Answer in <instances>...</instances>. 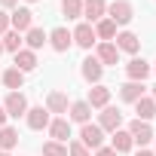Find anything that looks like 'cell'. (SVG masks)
<instances>
[{
  "label": "cell",
  "mask_w": 156,
  "mask_h": 156,
  "mask_svg": "<svg viewBox=\"0 0 156 156\" xmlns=\"http://www.w3.org/2000/svg\"><path fill=\"white\" fill-rule=\"evenodd\" d=\"M107 16H110V22H113V25H129V22H132V16H135V9H132L129 0H113V3L107 6Z\"/></svg>",
  "instance_id": "1"
},
{
  "label": "cell",
  "mask_w": 156,
  "mask_h": 156,
  "mask_svg": "<svg viewBox=\"0 0 156 156\" xmlns=\"http://www.w3.org/2000/svg\"><path fill=\"white\" fill-rule=\"evenodd\" d=\"M9 28L19 31V34H28V31L34 28V12H31L28 6H19V9L9 16Z\"/></svg>",
  "instance_id": "2"
},
{
  "label": "cell",
  "mask_w": 156,
  "mask_h": 156,
  "mask_svg": "<svg viewBox=\"0 0 156 156\" xmlns=\"http://www.w3.org/2000/svg\"><path fill=\"white\" fill-rule=\"evenodd\" d=\"M122 126V113L116 107H101V116H98V129L101 132H116Z\"/></svg>",
  "instance_id": "3"
},
{
  "label": "cell",
  "mask_w": 156,
  "mask_h": 156,
  "mask_svg": "<svg viewBox=\"0 0 156 156\" xmlns=\"http://www.w3.org/2000/svg\"><path fill=\"white\" fill-rule=\"evenodd\" d=\"M80 144H83V147H92V150H98V147H104V132H101L98 126L86 122V126H83V132H80Z\"/></svg>",
  "instance_id": "4"
},
{
  "label": "cell",
  "mask_w": 156,
  "mask_h": 156,
  "mask_svg": "<svg viewBox=\"0 0 156 156\" xmlns=\"http://www.w3.org/2000/svg\"><path fill=\"white\" fill-rule=\"evenodd\" d=\"M3 110H6V116H25V113H28V98H25L22 92H9Z\"/></svg>",
  "instance_id": "5"
},
{
  "label": "cell",
  "mask_w": 156,
  "mask_h": 156,
  "mask_svg": "<svg viewBox=\"0 0 156 156\" xmlns=\"http://www.w3.org/2000/svg\"><path fill=\"white\" fill-rule=\"evenodd\" d=\"M129 135H132V144H150L153 141V129H150V122H141V119H135L132 126H129Z\"/></svg>",
  "instance_id": "6"
},
{
  "label": "cell",
  "mask_w": 156,
  "mask_h": 156,
  "mask_svg": "<svg viewBox=\"0 0 156 156\" xmlns=\"http://www.w3.org/2000/svg\"><path fill=\"white\" fill-rule=\"evenodd\" d=\"M70 37H73V43H76V46H83V49H92V46H95V40H98V37H95V28H92L89 22H86V25H76V31H73Z\"/></svg>",
  "instance_id": "7"
},
{
  "label": "cell",
  "mask_w": 156,
  "mask_h": 156,
  "mask_svg": "<svg viewBox=\"0 0 156 156\" xmlns=\"http://www.w3.org/2000/svg\"><path fill=\"white\" fill-rule=\"evenodd\" d=\"M25 116H28V129H34V132H40V129H49V122H52L46 107H31Z\"/></svg>",
  "instance_id": "8"
},
{
  "label": "cell",
  "mask_w": 156,
  "mask_h": 156,
  "mask_svg": "<svg viewBox=\"0 0 156 156\" xmlns=\"http://www.w3.org/2000/svg\"><path fill=\"white\" fill-rule=\"evenodd\" d=\"M101 73H104V64H101L98 58H86V61H83V80H86V83H95V86H98V83H101Z\"/></svg>",
  "instance_id": "9"
},
{
  "label": "cell",
  "mask_w": 156,
  "mask_h": 156,
  "mask_svg": "<svg viewBox=\"0 0 156 156\" xmlns=\"http://www.w3.org/2000/svg\"><path fill=\"white\" fill-rule=\"evenodd\" d=\"M126 73H129L132 83H144V76L150 73V64H147L144 58H132V61L126 64Z\"/></svg>",
  "instance_id": "10"
},
{
  "label": "cell",
  "mask_w": 156,
  "mask_h": 156,
  "mask_svg": "<svg viewBox=\"0 0 156 156\" xmlns=\"http://www.w3.org/2000/svg\"><path fill=\"white\" fill-rule=\"evenodd\" d=\"M49 43H52V49H55V52H67V49H70V43H73V37H70V31H67V28H55V31L49 34Z\"/></svg>",
  "instance_id": "11"
},
{
  "label": "cell",
  "mask_w": 156,
  "mask_h": 156,
  "mask_svg": "<svg viewBox=\"0 0 156 156\" xmlns=\"http://www.w3.org/2000/svg\"><path fill=\"white\" fill-rule=\"evenodd\" d=\"M113 46H116L119 52H132V55H135V52L141 49V40H138L132 31H122V34H116V43H113Z\"/></svg>",
  "instance_id": "12"
},
{
  "label": "cell",
  "mask_w": 156,
  "mask_h": 156,
  "mask_svg": "<svg viewBox=\"0 0 156 156\" xmlns=\"http://www.w3.org/2000/svg\"><path fill=\"white\" fill-rule=\"evenodd\" d=\"M49 135H52V141H58V144H64V141L70 138V122H67L64 116H58V119H52V122H49Z\"/></svg>",
  "instance_id": "13"
},
{
  "label": "cell",
  "mask_w": 156,
  "mask_h": 156,
  "mask_svg": "<svg viewBox=\"0 0 156 156\" xmlns=\"http://www.w3.org/2000/svg\"><path fill=\"white\" fill-rule=\"evenodd\" d=\"M104 12H107L104 0H83V16L89 19V25H92V22H101Z\"/></svg>",
  "instance_id": "14"
},
{
  "label": "cell",
  "mask_w": 156,
  "mask_h": 156,
  "mask_svg": "<svg viewBox=\"0 0 156 156\" xmlns=\"http://www.w3.org/2000/svg\"><path fill=\"white\" fill-rule=\"evenodd\" d=\"M119 98L122 101H129V104H135L138 98H144V83H126V86H119Z\"/></svg>",
  "instance_id": "15"
},
{
  "label": "cell",
  "mask_w": 156,
  "mask_h": 156,
  "mask_svg": "<svg viewBox=\"0 0 156 156\" xmlns=\"http://www.w3.org/2000/svg\"><path fill=\"white\" fill-rule=\"evenodd\" d=\"M107 101H110V89H107V86H95V89H89V98H86L89 107H107Z\"/></svg>",
  "instance_id": "16"
},
{
  "label": "cell",
  "mask_w": 156,
  "mask_h": 156,
  "mask_svg": "<svg viewBox=\"0 0 156 156\" xmlns=\"http://www.w3.org/2000/svg\"><path fill=\"white\" fill-rule=\"evenodd\" d=\"M46 110L49 113H67V95L64 92H49L46 95Z\"/></svg>",
  "instance_id": "17"
},
{
  "label": "cell",
  "mask_w": 156,
  "mask_h": 156,
  "mask_svg": "<svg viewBox=\"0 0 156 156\" xmlns=\"http://www.w3.org/2000/svg\"><path fill=\"white\" fill-rule=\"evenodd\" d=\"M135 113H138L141 122L153 119V116H156V101H153V98H138V101H135Z\"/></svg>",
  "instance_id": "18"
},
{
  "label": "cell",
  "mask_w": 156,
  "mask_h": 156,
  "mask_svg": "<svg viewBox=\"0 0 156 156\" xmlns=\"http://www.w3.org/2000/svg\"><path fill=\"white\" fill-rule=\"evenodd\" d=\"M16 67H19L22 73L34 70V67H37V55H34L31 49H19V52H16Z\"/></svg>",
  "instance_id": "19"
},
{
  "label": "cell",
  "mask_w": 156,
  "mask_h": 156,
  "mask_svg": "<svg viewBox=\"0 0 156 156\" xmlns=\"http://www.w3.org/2000/svg\"><path fill=\"white\" fill-rule=\"evenodd\" d=\"M89 116H92V107H89L86 101H73V104H70V119H73V122L86 126V122H89Z\"/></svg>",
  "instance_id": "20"
},
{
  "label": "cell",
  "mask_w": 156,
  "mask_h": 156,
  "mask_svg": "<svg viewBox=\"0 0 156 156\" xmlns=\"http://www.w3.org/2000/svg\"><path fill=\"white\" fill-rule=\"evenodd\" d=\"M95 58H98L101 64H116V61H119V49H116L113 43H101V46H98V55H95Z\"/></svg>",
  "instance_id": "21"
},
{
  "label": "cell",
  "mask_w": 156,
  "mask_h": 156,
  "mask_svg": "<svg viewBox=\"0 0 156 156\" xmlns=\"http://www.w3.org/2000/svg\"><path fill=\"white\" fill-rule=\"evenodd\" d=\"M3 86H6V89H12V92H19V89L25 86V73H22L19 67H9V70L3 73Z\"/></svg>",
  "instance_id": "22"
},
{
  "label": "cell",
  "mask_w": 156,
  "mask_h": 156,
  "mask_svg": "<svg viewBox=\"0 0 156 156\" xmlns=\"http://www.w3.org/2000/svg\"><path fill=\"white\" fill-rule=\"evenodd\" d=\"M95 37H101L104 43H110V40L116 37V25H113L110 19H101V22L95 25Z\"/></svg>",
  "instance_id": "23"
},
{
  "label": "cell",
  "mask_w": 156,
  "mask_h": 156,
  "mask_svg": "<svg viewBox=\"0 0 156 156\" xmlns=\"http://www.w3.org/2000/svg\"><path fill=\"white\" fill-rule=\"evenodd\" d=\"M113 150H116V153L132 150V135H129V129H116V132H113Z\"/></svg>",
  "instance_id": "24"
},
{
  "label": "cell",
  "mask_w": 156,
  "mask_h": 156,
  "mask_svg": "<svg viewBox=\"0 0 156 156\" xmlns=\"http://www.w3.org/2000/svg\"><path fill=\"white\" fill-rule=\"evenodd\" d=\"M16 144H19V132L9 129V126H3V129H0V150H12Z\"/></svg>",
  "instance_id": "25"
},
{
  "label": "cell",
  "mask_w": 156,
  "mask_h": 156,
  "mask_svg": "<svg viewBox=\"0 0 156 156\" xmlns=\"http://www.w3.org/2000/svg\"><path fill=\"white\" fill-rule=\"evenodd\" d=\"M25 43H28V49L34 52V49H40L43 43H46V34H43V28H31L28 34H25Z\"/></svg>",
  "instance_id": "26"
},
{
  "label": "cell",
  "mask_w": 156,
  "mask_h": 156,
  "mask_svg": "<svg viewBox=\"0 0 156 156\" xmlns=\"http://www.w3.org/2000/svg\"><path fill=\"white\" fill-rule=\"evenodd\" d=\"M61 12L67 19H80L83 16V0H61Z\"/></svg>",
  "instance_id": "27"
},
{
  "label": "cell",
  "mask_w": 156,
  "mask_h": 156,
  "mask_svg": "<svg viewBox=\"0 0 156 156\" xmlns=\"http://www.w3.org/2000/svg\"><path fill=\"white\" fill-rule=\"evenodd\" d=\"M0 43H3V49H9V52H19L22 49V34L19 31H6Z\"/></svg>",
  "instance_id": "28"
},
{
  "label": "cell",
  "mask_w": 156,
  "mask_h": 156,
  "mask_svg": "<svg viewBox=\"0 0 156 156\" xmlns=\"http://www.w3.org/2000/svg\"><path fill=\"white\" fill-rule=\"evenodd\" d=\"M43 156H67V147L58 141H46L43 144Z\"/></svg>",
  "instance_id": "29"
},
{
  "label": "cell",
  "mask_w": 156,
  "mask_h": 156,
  "mask_svg": "<svg viewBox=\"0 0 156 156\" xmlns=\"http://www.w3.org/2000/svg\"><path fill=\"white\" fill-rule=\"evenodd\" d=\"M67 156H92V153H89V147H83L80 141H70V144H67Z\"/></svg>",
  "instance_id": "30"
},
{
  "label": "cell",
  "mask_w": 156,
  "mask_h": 156,
  "mask_svg": "<svg viewBox=\"0 0 156 156\" xmlns=\"http://www.w3.org/2000/svg\"><path fill=\"white\" fill-rule=\"evenodd\" d=\"M6 31H9V16H6V12H0V37H3Z\"/></svg>",
  "instance_id": "31"
},
{
  "label": "cell",
  "mask_w": 156,
  "mask_h": 156,
  "mask_svg": "<svg viewBox=\"0 0 156 156\" xmlns=\"http://www.w3.org/2000/svg\"><path fill=\"white\" fill-rule=\"evenodd\" d=\"M95 156H116V150H113V147H98Z\"/></svg>",
  "instance_id": "32"
},
{
  "label": "cell",
  "mask_w": 156,
  "mask_h": 156,
  "mask_svg": "<svg viewBox=\"0 0 156 156\" xmlns=\"http://www.w3.org/2000/svg\"><path fill=\"white\" fill-rule=\"evenodd\" d=\"M3 126H6V110L0 107V129H3Z\"/></svg>",
  "instance_id": "33"
},
{
  "label": "cell",
  "mask_w": 156,
  "mask_h": 156,
  "mask_svg": "<svg viewBox=\"0 0 156 156\" xmlns=\"http://www.w3.org/2000/svg\"><path fill=\"white\" fill-rule=\"evenodd\" d=\"M135 156H156V153H150V150H138Z\"/></svg>",
  "instance_id": "34"
},
{
  "label": "cell",
  "mask_w": 156,
  "mask_h": 156,
  "mask_svg": "<svg viewBox=\"0 0 156 156\" xmlns=\"http://www.w3.org/2000/svg\"><path fill=\"white\" fill-rule=\"evenodd\" d=\"M0 3H3V6H16V3H19V0H0Z\"/></svg>",
  "instance_id": "35"
},
{
  "label": "cell",
  "mask_w": 156,
  "mask_h": 156,
  "mask_svg": "<svg viewBox=\"0 0 156 156\" xmlns=\"http://www.w3.org/2000/svg\"><path fill=\"white\" fill-rule=\"evenodd\" d=\"M0 156H9V153H6V150H0Z\"/></svg>",
  "instance_id": "36"
},
{
  "label": "cell",
  "mask_w": 156,
  "mask_h": 156,
  "mask_svg": "<svg viewBox=\"0 0 156 156\" xmlns=\"http://www.w3.org/2000/svg\"><path fill=\"white\" fill-rule=\"evenodd\" d=\"M153 101H156V86H153Z\"/></svg>",
  "instance_id": "37"
},
{
  "label": "cell",
  "mask_w": 156,
  "mask_h": 156,
  "mask_svg": "<svg viewBox=\"0 0 156 156\" xmlns=\"http://www.w3.org/2000/svg\"><path fill=\"white\" fill-rule=\"evenodd\" d=\"M0 52H3V43H0Z\"/></svg>",
  "instance_id": "38"
},
{
  "label": "cell",
  "mask_w": 156,
  "mask_h": 156,
  "mask_svg": "<svg viewBox=\"0 0 156 156\" xmlns=\"http://www.w3.org/2000/svg\"><path fill=\"white\" fill-rule=\"evenodd\" d=\"M28 3H34V0H28Z\"/></svg>",
  "instance_id": "39"
},
{
  "label": "cell",
  "mask_w": 156,
  "mask_h": 156,
  "mask_svg": "<svg viewBox=\"0 0 156 156\" xmlns=\"http://www.w3.org/2000/svg\"><path fill=\"white\" fill-rule=\"evenodd\" d=\"M153 70H156V64H153Z\"/></svg>",
  "instance_id": "40"
}]
</instances>
